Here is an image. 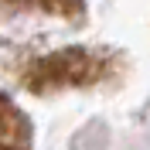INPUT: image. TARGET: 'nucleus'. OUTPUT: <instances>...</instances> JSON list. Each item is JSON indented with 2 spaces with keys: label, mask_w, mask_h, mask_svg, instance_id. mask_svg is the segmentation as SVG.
Segmentation results:
<instances>
[{
  "label": "nucleus",
  "mask_w": 150,
  "mask_h": 150,
  "mask_svg": "<svg viewBox=\"0 0 150 150\" xmlns=\"http://www.w3.org/2000/svg\"><path fill=\"white\" fill-rule=\"evenodd\" d=\"M28 143V120L0 96V147H21Z\"/></svg>",
  "instance_id": "obj_1"
},
{
  "label": "nucleus",
  "mask_w": 150,
  "mask_h": 150,
  "mask_svg": "<svg viewBox=\"0 0 150 150\" xmlns=\"http://www.w3.org/2000/svg\"><path fill=\"white\" fill-rule=\"evenodd\" d=\"M0 7H34V10H75L79 0H0Z\"/></svg>",
  "instance_id": "obj_2"
}]
</instances>
